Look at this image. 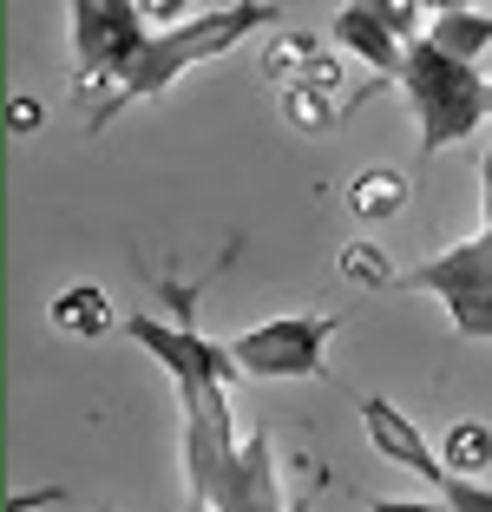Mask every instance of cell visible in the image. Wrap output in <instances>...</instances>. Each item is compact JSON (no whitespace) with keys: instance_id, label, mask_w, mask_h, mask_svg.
Returning a JSON list of instances; mask_svg holds the SVG:
<instances>
[{"instance_id":"cell-1","label":"cell","mask_w":492,"mask_h":512,"mask_svg":"<svg viewBox=\"0 0 492 512\" xmlns=\"http://www.w3.org/2000/svg\"><path fill=\"white\" fill-rule=\"evenodd\" d=\"M276 14H283V7H269V0H230V7H217V14H191V20H178V27H158L145 40V53L125 66V79L105 92L99 106H92L86 125H92V132H105L125 106L158 99V92L178 86L191 66H204V60H217V53H230V46H243L250 33H263Z\"/></svg>"},{"instance_id":"cell-2","label":"cell","mask_w":492,"mask_h":512,"mask_svg":"<svg viewBox=\"0 0 492 512\" xmlns=\"http://www.w3.org/2000/svg\"><path fill=\"white\" fill-rule=\"evenodd\" d=\"M401 92H407V106H414V119H420V151L466 145V138L486 125V79H479V60H460L447 46H433L427 33L407 46Z\"/></svg>"},{"instance_id":"cell-3","label":"cell","mask_w":492,"mask_h":512,"mask_svg":"<svg viewBox=\"0 0 492 512\" xmlns=\"http://www.w3.org/2000/svg\"><path fill=\"white\" fill-rule=\"evenodd\" d=\"M66 7H73V92L92 112L125 79V66L145 53V40L158 27L145 20L138 0H66Z\"/></svg>"},{"instance_id":"cell-4","label":"cell","mask_w":492,"mask_h":512,"mask_svg":"<svg viewBox=\"0 0 492 512\" xmlns=\"http://www.w3.org/2000/svg\"><path fill=\"white\" fill-rule=\"evenodd\" d=\"M342 329L335 316H276L256 322L230 342L243 381H328V335Z\"/></svg>"},{"instance_id":"cell-5","label":"cell","mask_w":492,"mask_h":512,"mask_svg":"<svg viewBox=\"0 0 492 512\" xmlns=\"http://www.w3.org/2000/svg\"><path fill=\"white\" fill-rule=\"evenodd\" d=\"M479 211H486V224H479V237L453 243V250L427 256L414 276H401L394 289H414V296H453V289H492V151L479 158Z\"/></svg>"},{"instance_id":"cell-6","label":"cell","mask_w":492,"mask_h":512,"mask_svg":"<svg viewBox=\"0 0 492 512\" xmlns=\"http://www.w3.org/2000/svg\"><path fill=\"white\" fill-rule=\"evenodd\" d=\"M361 427H368V447L381 453V460H394V467L420 473V480L440 493V480H447V460H440V447H427V434H420L414 421H407L394 401H381V394H361L355 401Z\"/></svg>"},{"instance_id":"cell-7","label":"cell","mask_w":492,"mask_h":512,"mask_svg":"<svg viewBox=\"0 0 492 512\" xmlns=\"http://www.w3.org/2000/svg\"><path fill=\"white\" fill-rule=\"evenodd\" d=\"M335 46H342V53H355V60H368L374 73L388 79V86H401L407 40H401V33H394L381 14H374L368 0H348L342 14H335Z\"/></svg>"},{"instance_id":"cell-8","label":"cell","mask_w":492,"mask_h":512,"mask_svg":"<svg viewBox=\"0 0 492 512\" xmlns=\"http://www.w3.org/2000/svg\"><path fill=\"white\" fill-rule=\"evenodd\" d=\"M263 79L276 92L283 86H328L335 92V79H342V60L328 53L315 33H283V40L263 46Z\"/></svg>"},{"instance_id":"cell-9","label":"cell","mask_w":492,"mask_h":512,"mask_svg":"<svg viewBox=\"0 0 492 512\" xmlns=\"http://www.w3.org/2000/svg\"><path fill=\"white\" fill-rule=\"evenodd\" d=\"M407 197H414L407 171H394V165H368L355 184H348V211H355V224H394V217L407 211Z\"/></svg>"},{"instance_id":"cell-10","label":"cell","mask_w":492,"mask_h":512,"mask_svg":"<svg viewBox=\"0 0 492 512\" xmlns=\"http://www.w3.org/2000/svg\"><path fill=\"white\" fill-rule=\"evenodd\" d=\"M46 322L66 335H79V342H99L105 329H112V296H105L99 283H73L53 296V309H46Z\"/></svg>"},{"instance_id":"cell-11","label":"cell","mask_w":492,"mask_h":512,"mask_svg":"<svg viewBox=\"0 0 492 512\" xmlns=\"http://www.w3.org/2000/svg\"><path fill=\"white\" fill-rule=\"evenodd\" d=\"M440 460H447V473L479 480V473L492 467V427L486 421H453L447 434H440Z\"/></svg>"},{"instance_id":"cell-12","label":"cell","mask_w":492,"mask_h":512,"mask_svg":"<svg viewBox=\"0 0 492 512\" xmlns=\"http://www.w3.org/2000/svg\"><path fill=\"white\" fill-rule=\"evenodd\" d=\"M427 40L447 46V53H460V60H479V53L492 46V14H473V7H460V14H433Z\"/></svg>"},{"instance_id":"cell-13","label":"cell","mask_w":492,"mask_h":512,"mask_svg":"<svg viewBox=\"0 0 492 512\" xmlns=\"http://www.w3.org/2000/svg\"><path fill=\"white\" fill-rule=\"evenodd\" d=\"M335 270H342L355 289H394V283H401V276H394V256L381 250V243H368V237L342 243V256H335Z\"/></svg>"},{"instance_id":"cell-14","label":"cell","mask_w":492,"mask_h":512,"mask_svg":"<svg viewBox=\"0 0 492 512\" xmlns=\"http://www.w3.org/2000/svg\"><path fill=\"white\" fill-rule=\"evenodd\" d=\"M276 99H283V119L296 132H335L342 125V106L328 99V86H283Z\"/></svg>"},{"instance_id":"cell-15","label":"cell","mask_w":492,"mask_h":512,"mask_svg":"<svg viewBox=\"0 0 492 512\" xmlns=\"http://www.w3.org/2000/svg\"><path fill=\"white\" fill-rule=\"evenodd\" d=\"M447 302V322L453 335H466V342H492V289H453Z\"/></svg>"},{"instance_id":"cell-16","label":"cell","mask_w":492,"mask_h":512,"mask_svg":"<svg viewBox=\"0 0 492 512\" xmlns=\"http://www.w3.org/2000/svg\"><path fill=\"white\" fill-rule=\"evenodd\" d=\"M440 499H447L453 512H492V486L466 480V473H447V480H440Z\"/></svg>"},{"instance_id":"cell-17","label":"cell","mask_w":492,"mask_h":512,"mask_svg":"<svg viewBox=\"0 0 492 512\" xmlns=\"http://www.w3.org/2000/svg\"><path fill=\"white\" fill-rule=\"evenodd\" d=\"M145 7L151 27H178V20H191V0H138Z\"/></svg>"},{"instance_id":"cell-18","label":"cell","mask_w":492,"mask_h":512,"mask_svg":"<svg viewBox=\"0 0 492 512\" xmlns=\"http://www.w3.org/2000/svg\"><path fill=\"white\" fill-rule=\"evenodd\" d=\"M368 512H453V506L433 493V499H368Z\"/></svg>"},{"instance_id":"cell-19","label":"cell","mask_w":492,"mask_h":512,"mask_svg":"<svg viewBox=\"0 0 492 512\" xmlns=\"http://www.w3.org/2000/svg\"><path fill=\"white\" fill-rule=\"evenodd\" d=\"M40 119H46V112H40V99H14V106H7V125H14L20 138H27V132H40Z\"/></svg>"},{"instance_id":"cell-20","label":"cell","mask_w":492,"mask_h":512,"mask_svg":"<svg viewBox=\"0 0 492 512\" xmlns=\"http://www.w3.org/2000/svg\"><path fill=\"white\" fill-rule=\"evenodd\" d=\"M53 499H66V486H40V493H14V499H7V512H33V506H53Z\"/></svg>"},{"instance_id":"cell-21","label":"cell","mask_w":492,"mask_h":512,"mask_svg":"<svg viewBox=\"0 0 492 512\" xmlns=\"http://www.w3.org/2000/svg\"><path fill=\"white\" fill-rule=\"evenodd\" d=\"M460 7H479V0H420V14H460Z\"/></svg>"},{"instance_id":"cell-22","label":"cell","mask_w":492,"mask_h":512,"mask_svg":"<svg viewBox=\"0 0 492 512\" xmlns=\"http://www.w3.org/2000/svg\"><path fill=\"white\" fill-rule=\"evenodd\" d=\"M486 119H492V79H486Z\"/></svg>"}]
</instances>
